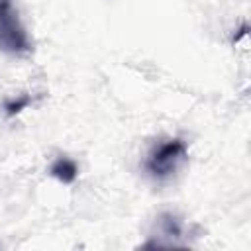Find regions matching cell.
<instances>
[{
    "label": "cell",
    "mask_w": 251,
    "mask_h": 251,
    "mask_svg": "<svg viewBox=\"0 0 251 251\" xmlns=\"http://www.w3.org/2000/svg\"><path fill=\"white\" fill-rule=\"evenodd\" d=\"M186 159V145L182 139H169L159 143L145 159V169L153 178H167L178 171Z\"/></svg>",
    "instance_id": "obj_2"
},
{
    "label": "cell",
    "mask_w": 251,
    "mask_h": 251,
    "mask_svg": "<svg viewBox=\"0 0 251 251\" xmlns=\"http://www.w3.org/2000/svg\"><path fill=\"white\" fill-rule=\"evenodd\" d=\"M29 35L20 20L14 0H0V51L24 57L31 51Z\"/></svg>",
    "instance_id": "obj_1"
},
{
    "label": "cell",
    "mask_w": 251,
    "mask_h": 251,
    "mask_svg": "<svg viewBox=\"0 0 251 251\" xmlns=\"http://www.w3.org/2000/svg\"><path fill=\"white\" fill-rule=\"evenodd\" d=\"M27 104H29V98H25V96H24V98H20V100L8 102V104H6V114H8V116H14V114H18L22 108H25Z\"/></svg>",
    "instance_id": "obj_4"
},
{
    "label": "cell",
    "mask_w": 251,
    "mask_h": 251,
    "mask_svg": "<svg viewBox=\"0 0 251 251\" xmlns=\"http://www.w3.org/2000/svg\"><path fill=\"white\" fill-rule=\"evenodd\" d=\"M49 173H51V176L57 178L59 182L71 184V182H75V178H76V175H78V167H76V163H75L73 159H69V157H59V159L51 165Z\"/></svg>",
    "instance_id": "obj_3"
}]
</instances>
